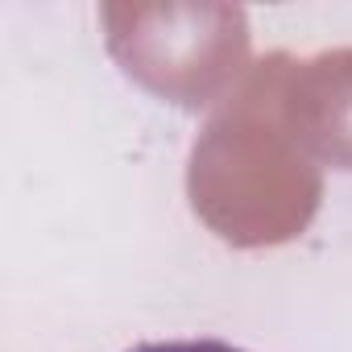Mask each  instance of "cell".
Returning a JSON list of instances; mask_svg holds the SVG:
<instances>
[{
    "instance_id": "6da1fadb",
    "label": "cell",
    "mask_w": 352,
    "mask_h": 352,
    "mask_svg": "<svg viewBox=\"0 0 352 352\" xmlns=\"http://www.w3.org/2000/svg\"><path fill=\"white\" fill-rule=\"evenodd\" d=\"M133 352H245V348L224 340H153V344H137Z\"/></svg>"
}]
</instances>
